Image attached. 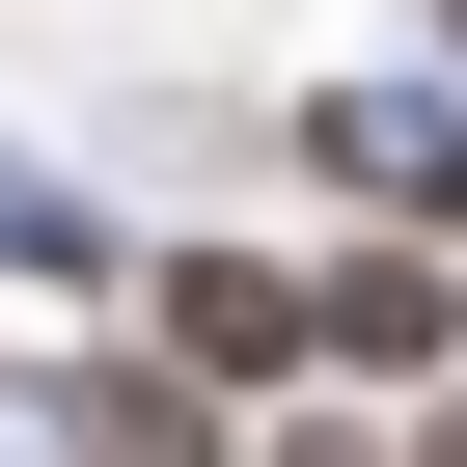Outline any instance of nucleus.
<instances>
[{
    "instance_id": "obj_1",
    "label": "nucleus",
    "mask_w": 467,
    "mask_h": 467,
    "mask_svg": "<svg viewBox=\"0 0 467 467\" xmlns=\"http://www.w3.org/2000/svg\"><path fill=\"white\" fill-rule=\"evenodd\" d=\"M138 330L220 385V412H275V385H330V275H275V248H165L138 275Z\"/></svg>"
},
{
    "instance_id": "obj_2",
    "label": "nucleus",
    "mask_w": 467,
    "mask_h": 467,
    "mask_svg": "<svg viewBox=\"0 0 467 467\" xmlns=\"http://www.w3.org/2000/svg\"><path fill=\"white\" fill-rule=\"evenodd\" d=\"M303 165L385 220V248H467V83H330V110H303Z\"/></svg>"
},
{
    "instance_id": "obj_3",
    "label": "nucleus",
    "mask_w": 467,
    "mask_h": 467,
    "mask_svg": "<svg viewBox=\"0 0 467 467\" xmlns=\"http://www.w3.org/2000/svg\"><path fill=\"white\" fill-rule=\"evenodd\" d=\"M330 385H467V303H440V248H330Z\"/></svg>"
},
{
    "instance_id": "obj_4",
    "label": "nucleus",
    "mask_w": 467,
    "mask_h": 467,
    "mask_svg": "<svg viewBox=\"0 0 467 467\" xmlns=\"http://www.w3.org/2000/svg\"><path fill=\"white\" fill-rule=\"evenodd\" d=\"M248 467H412V440H358V412H275V440H248Z\"/></svg>"
},
{
    "instance_id": "obj_5",
    "label": "nucleus",
    "mask_w": 467,
    "mask_h": 467,
    "mask_svg": "<svg viewBox=\"0 0 467 467\" xmlns=\"http://www.w3.org/2000/svg\"><path fill=\"white\" fill-rule=\"evenodd\" d=\"M412 467H467V385H440V412H412Z\"/></svg>"
},
{
    "instance_id": "obj_6",
    "label": "nucleus",
    "mask_w": 467,
    "mask_h": 467,
    "mask_svg": "<svg viewBox=\"0 0 467 467\" xmlns=\"http://www.w3.org/2000/svg\"><path fill=\"white\" fill-rule=\"evenodd\" d=\"M440 56H467V0H440Z\"/></svg>"
}]
</instances>
